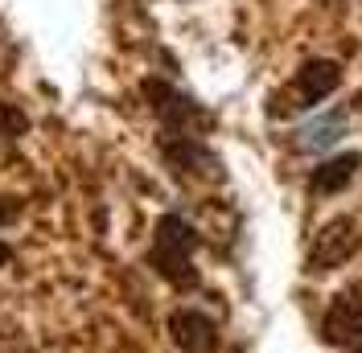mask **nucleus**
<instances>
[{
  "instance_id": "20e7f679",
  "label": "nucleus",
  "mask_w": 362,
  "mask_h": 353,
  "mask_svg": "<svg viewBox=\"0 0 362 353\" xmlns=\"http://www.w3.org/2000/svg\"><path fill=\"white\" fill-rule=\"evenodd\" d=\"M321 337L329 345H358L362 341V292H338L321 316Z\"/></svg>"
},
{
  "instance_id": "39448f33",
  "label": "nucleus",
  "mask_w": 362,
  "mask_h": 353,
  "mask_svg": "<svg viewBox=\"0 0 362 353\" xmlns=\"http://www.w3.org/2000/svg\"><path fill=\"white\" fill-rule=\"evenodd\" d=\"M169 337L181 353H214L218 345V329L214 321L198 309H177L169 312Z\"/></svg>"
},
{
  "instance_id": "1a4fd4ad",
  "label": "nucleus",
  "mask_w": 362,
  "mask_h": 353,
  "mask_svg": "<svg viewBox=\"0 0 362 353\" xmlns=\"http://www.w3.org/2000/svg\"><path fill=\"white\" fill-rule=\"evenodd\" d=\"M17 214H21V201L17 198H0V230H4L8 222H17Z\"/></svg>"
},
{
  "instance_id": "f03ea898",
  "label": "nucleus",
  "mask_w": 362,
  "mask_h": 353,
  "mask_svg": "<svg viewBox=\"0 0 362 353\" xmlns=\"http://www.w3.org/2000/svg\"><path fill=\"white\" fill-rule=\"evenodd\" d=\"M362 246V234H358V222L354 218H334L325 222L321 230L313 234V246H309V271L313 275H325L334 267L350 263Z\"/></svg>"
},
{
  "instance_id": "9d476101",
  "label": "nucleus",
  "mask_w": 362,
  "mask_h": 353,
  "mask_svg": "<svg viewBox=\"0 0 362 353\" xmlns=\"http://www.w3.org/2000/svg\"><path fill=\"white\" fill-rule=\"evenodd\" d=\"M8 259H13V251H8V246L0 243V267H8Z\"/></svg>"
},
{
  "instance_id": "0eeeda50",
  "label": "nucleus",
  "mask_w": 362,
  "mask_h": 353,
  "mask_svg": "<svg viewBox=\"0 0 362 353\" xmlns=\"http://www.w3.org/2000/svg\"><path fill=\"white\" fill-rule=\"evenodd\" d=\"M144 95L153 99V107H157L169 124H189V119H198V107H194L189 99H181L177 90H169L165 83H153V78H148V83H144Z\"/></svg>"
},
{
  "instance_id": "f257e3e1",
  "label": "nucleus",
  "mask_w": 362,
  "mask_h": 353,
  "mask_svg": "<svg viewBox=\"0 0 362 353\" xmlns=\"http://www.w3.org/2000/svg\"><path fill=\"white\" fill-rule=\"evenodd\" d=\"M194 246H198V239H194L189 222H181L177 214L160 218L157 239H153V267L177 287L194 284Z\"/></svg>"
},
{
  "instance_id": "6e6552de",
  "label": "nucleus",
  "mask_w": 362,
  "mask_h": 353,
  "mask_svg": "<svg viewBox=\"0 0 362 353\" xmlns=\"http://www.w3.org/2000/svg\"><path fill=\"white\" fill-rule=\"evenodd\" d=\"M29 132V115L13 103H0V140H17Z\"/></svg>"
},
{
  "instance_id": "7ed1b4c3",
  "label": "nucleus",
  "mask_w": 362,
  "mask_h": 353,
  "mask_svg": "<svg viewBox=\"0 0 362 353\" xmlns=\"http://www.w3.org/2000/svg\"><path fill=\"white\" fill-rule=\"evenodd\" d=\"M341 83V66L338 62H329V58H313V62H305L300 66V74L293 78V90H288V107L293 111H309L317 107L325 95H334Z\"/></svg>"
},
{
  "instance_id": "423d86ee",
  "label": "nucleus",
  "mask_w": 362,
  "mask_h": 353,
  "mask_svg": "<svg viewBox=\"0 0 362 353\" xmlns=\"http://www.w3.org/2000/svg\"><path fill=\"white\" fill-rule=\"evenodd\" d=\"M362 156L358 152H341V156H329V160H321L313 169V193H338V189H346L350 181H354V173H358Z\"/></svg>"
},
{
  "instance_id": "9b49d317",
  "label": "nucleus",
  "mask_w": 362,
  "mask_h": 353,
  "mask_svg": "<svg viewBox=\"0 0 362 353\" xmlns=\"http://www.w3.org/2000/svg\"><path fill=\"white\" fill-rule=\"evenodd\" d=\"M354 353H362V341H358V345H354Z\"/></svg>"
}]
</instances>
